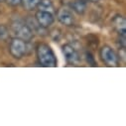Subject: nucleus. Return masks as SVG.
I'll return each instance as SVG.
<instances>
[{"label": "nucleus", "mask_w": 126, "mask_h": 126, "mask_svg": "<svg viewBox=\"0 0 126 126\" xmlns=\"http://www.w3.org/2000/svg\"><path fill=\"white\" fill-rule=\"evenodd\" d=\"M37 58L42 67L55 68L57 67L58 61L52 50V48L45 43H41L37 47Z\"/></svg>", "instance_id": "f257e3e1"}, {"label": "nucleus", "mask_w": 126, "mask_h": 126, "mask_svg": "<svg viewBox=\"0 0 126 126\" xmlns=\"http://www.w3.org/2000/svg\"><path fill=\"white\" fill-rule=\"evenodd\" d=\"M12 29L14 31L15 35L17 36V38H20V39L24 40L25 42H29L33 39V36H34L33 31L31 29V27L29 25H27L26 23L17 21L15 23H13Z\"/></svg>", "instance_id": "f03ea898"}, {"label": "nucleus", "mask_w": 126, "mask_h": 126, "mask_svg": "<svg viewBox=\"0 0 126 126\" xmlns=\"http://www.w3.org/2000/svg\"><path fill=\"white\" fill-rule=\"evenodd\" d=\"M9 51L10 54L12 55L13 58L15 59H21L24 57V55L27 52V45L26 42L20 38H14L10 42L9 46Z\"/></svg>", "instance_id": "7ed1b4c3"}, {"label": "nucleus", "mask_w": 126, "mask_h": 126, "mask_svg": "<svg viewBox=\"0 0 126 126\" xmlns=\"http://www.w3.org/2000/svg\"><path fill=\"white\" fill-rule=\"evenodd\" d=\"M100 58L108 67H116L118 64V57L115 52L108 46H104L100 50Z\"/></svg>", "instance_id": "20e7f679"}, {"label": "nucleus", "mask_w": 126, "mask_h": 126, "mask_svg": "<svg viewBox=\"0 0 126 126\" xmlns=\"http://www.w3.org/2000/svg\"><path fill=\"white\" fill-rule=\"evenodd\" d=\"M35 19L37 24L42 28H49L54 23V16L53 13L47 11H37L35 14Z\"/></svg>", "instance_id": "39448f33"}, {"label": "nucleus", "mask_w": 126, "mask_h": 126, "mask_svg": "<svg viewBox=\"0 0 126 126\" xmlns=\"http://www.w3.org/2000/svg\"><path fill=\"white\" fill-rule=\"evenodd\" d=\"M57 17L60 23H62L65 26H72L75 23L74 14L68 8H60L57 12Z\"/></svg>", "instance_id": "423d86ee"}, {"label": "nucleus", "mask_w": 126, "mask_h": 126, "mask_svg": "<svg viewBox=\"0 0 126 126\" xmlns=\"http://www.w3.org/2000/svg\"><path fill=\"white\" fill-rule=\"evenodd\" d=\"M62 52H63V55L66 58L67 62L69 64H76V63L79 61V54L78 52L76 51V49L70 45V44H66L62 47Z\"/></svg>", "instance_id": "0eeeda50"}, {"label": "nucleus", "mask_w": 126, "mask_h": 126, "mask_svg": "<svg viewBox=\"0 0 126 126\" xmlns=\"http://www.w3.org/2000/svg\"><path fill=\"white\" fill-rule=\"evenodd\" d=\"M71 8L79 15H82L86 10V3L84 0H75L71 3Z\"/></svg>", "instance_id": "6e6552de"}, {"label": "nucleus", "mask_w": 126, "mask_h": 126, "mask_svg": "<svg viewBox=\"0 0 126 126\" xmlns=\"http://www.w3.org/2000/svg\"><path fill=\"white\" fill-rule=\"evenodd\" d=\"M113 24L114 27L117 29L119 34L126 33V27H125V19L122 16H116L113 19Z\"/></svg>", "instance_id": "1a4fd4ad"}, {"label": "nucleus", "mask_w": 126, "mask_h": 126, "mask_svg": "<svg viewBox=\"0 0 126 126\" xmlns=\"http://www.w3.org/2000/svg\"><path fill=\"white\" fill-rule=\"evenodd\" d=\"M37 7L41 11H47L50 13H53L55 11L54 4L51 0H40V2H39Z\"/></svg>", "instance_id": "9d476101"}, {"label": "nucleus", "mask_w": 126, "mask_h": 126, "mask_svg": "<svg viewBox=\"0 0 126 126\" xmlns=\"http://www.w3.org/2000/svg\"><path fill=\"white\" fill-rule=\"evenodd\" d=\"M40 0H21V4L26 10H33L37 8Z\"/></svg>", "instance_id": "9b49d317"}, {"label": "nucleus", "mask_w": 126, "mask_h": 126, "mask_svg": "<svg viewBox=\"0 0 126 126\" xmlns=\"http://www.w3.org/2000/svg\"><path fill=\"white\" fill-rule=\"evenodd\" d=\"M85 59H86V62L88 63V65L92 66V67H95L96 66V63H95V60H94V57L88 52V53H85Z\"/></svg>", "instance_id": "f8f14e48"}, {"label": "nucleus", "mask_w": 126, "mask_h": 126, "mask_svg": "<svg viewBox=\"0 0 126 126\" xmlns=\"http://www.w3.org/2000/svg\"><path fill=\"white\" fill-rule=\"evenodd\" d=\"M4 1H6L8 5L13 6V7L19 6L21 4V0H4Z\"/></svg>", "instance_id": "ddd939ff"}, {"label": "nucleus", "mask_w": 126, "mask_h": 126, "mask_svg": "<svg viewBox=\"0 0 126 126\" xmlns=\"http://www.w3.org/2000/svg\"><path fill=\"white\" fill-rule=\"evenodd\" d=\"M84 1H90V2H97L99 0H84Z\"/></svg>", "instance_id": "4468645a"}, {"label": "nucleus", "mask_w": 126, "mask_h": 126, "mask_svg": "<svg viewBox=\"0 0 126 126\" xmlns=\"http://www.w3.org/2000/svg\"><path fill=\"white\" fill-rule=\"evenodd\" d=\"M4 1V0H0V2H3Z\"/></svg>", "instance_id": "2eb2a0df"}]
</instances>
